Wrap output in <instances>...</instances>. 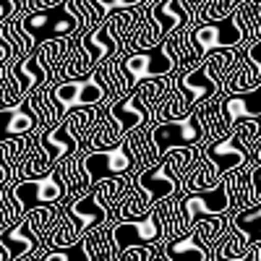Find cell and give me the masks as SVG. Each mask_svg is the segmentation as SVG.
Returning <instances> with one entry per match:
<instances>
[{
	"label": "cell",
	"mask_w": 261,
	"mask_h": 261,
	"mask_svg": "<svg viewBox=\"0 0 261 261\" xmlns=\"http://www.w3.org/2000/svg\"><path fill=\"white\" fill-rule=\"evenodd\" d=\"M65 196V183L60 180L58 172H47L39 178H27L18 180L11 188V201L16 212H29L37 206H47V204H58Z\"/></svg>",
	"instance_id": "8"
},
{
	"label": "cell",
	"mask_w": 261,
	"mask_h": 261,
	"mask_svg": "<svg viewBox=\"0 0 261 261\" xmlns=\"http://www.w3.org/2000/svg\"><path fill=\"white\" fill-rule=\"evenodd\" d=\"M8 175V167H3V165H0V183H3V178Z\"/></svg>",
	"instance_id": "35"
},
{
	"label": "cell",
	"mask_w": 261,
	"mask_h": 261,
	"mask_svg": "<svg viewBox=\"0 0 261 261\" xmlns=\"http://www.w3.org/2000/svg\"><path fill=\"white\" fill-rule=\"evenodd\" d=\"M172 68H175V63H172V58L167 55L165 47L136 50V53H130L120 60V76H123V84H125L128 92L146 79L172 73Z\"/></svg>",
	"instance_id": "10"
},
{
	"label": "cell",
	"mask_w": 261,
	"mask_h": 261,
	"mask_svg": "<svg viewBox=\"0 0 261 261\" xmlns=\"http://www.w3.org/2000/svg\"><path fill=\"white\" fill-rule=\"evenodd\" d=\"M151 256H157L154 246H144V243H134L118 253V258H151Z\"/></svg>",
	"instance_id": "30"
},
{
	"label": "cell",
	"mask_w": 261,
	"mask_h": 261,
	"mask_svg": "<svg viewBox=\"0 0 261 261\" xmlns=\"http://www.w3.org/2000/svg\"><path fill=\"white\" fill-rule=\"evenodd\" d=\"M175 89H178V94L183 97V102L188 105V110H191L193 105L206 102L209 97L220 94V92H222V86L206 73L204 65H199V68H186V71L178 76Z\"/></svg>",
	"instance_id": "17"
},
{
	"label": "cell",
	"mask_w": 261,
	"mask_h": 261,
	"mask_svg": "<svg viewBox=\"0 0 261 261\" xmlns=\"http://www.w3.org/2000/svg\"><path fill=\"white\" fill-rule=\"evenodd\" d=\"M151 18L160 24L162 37H167V34H172V32H178V29L191 24V11L183 6V0H162V3H157Z\"/></svg>",
	"instance_id": "21"
},
{
	"label": "cell",
	"mask_w": 261,
	"mask_h": 261,
	"mask_svg": "<svg viewBox=\"0 0 261 261\" xmlns=\"http://www.w3.org/2000/svg\"><path fill=\"white\" fill-rule=\"evenodd\" d=\"M39 146H42V154L47 157V162H60V160L73 157L79 151V136L73 130V115H71L68 123H60L50 130H42Z\"/></svg>",
	"instance_id": "18"
},
{
	"label": "cell",
	"mask_w": 261,
	"mask_h": 261,
	"mask_svg": "<svg viewBox=\"0 0 261 261\" xmlns=\"http://www.w3.org/2000/svg\"><path fill=\"white\" fill-rule=\"evenodd\" d=\"M39 53H34V55H29L27 60H21L18 65H16V71H13V76L21 81V86H18V94H27V92H32V89H37V86L42 84V79H45V73H42V68H39Z\"/></svg>",
	"instance_id": "24"
},
{
	"label": "cell",
	"mask_w": 261,
	"mask_h": 261,
	"mask_svg": "<svg viewBox=\"0 0 261 261\" xmlns=\"http://www.w3.org/2000/svg\"><path fill=\"white\" fill-rule=\"evenodd\" d=\"M251 251V241L246 238L243 230H238L232 225V230L227 235H222V241H220V248L214 251V256H220V258H241Z\"/></svg>",
	"instance_id": "26"
},
{
	"label": "cell",
	"mask_w": 261,
	"mask_h": 261,
	"mask_svg": "<svg viewBox=\"0 0 261 261\" xmlns=\"http://www.w3.org/2000/svg\"><path fill=\"white\" fill-rule=\"evenodd\" d=\"M110 120L113 125L107 123L102 128H97V134L92 139V146L94 149H107V146H115L118 141H123L134 128H141L146 123V107L141 105L139 94H125L120 97L113 107H110Z\"/></svg>",
	"instance_id": "5"
},
{
	"label": "cell",
	"mask_w": 261,
	"mask_h": 261,
	"mask_svg": "<svg viewBox=\"0 0 261 261\" xmlns=\"http://www.w3.org/2000/svg\"><path fill=\"white\" fill-rule=\"evenodd\" d=\"M246 258H251V261H261V241L256 243V248H251V251L246 253Z\"/></svg>",
	"instance_id": "34"
},
{
	"label": "cell",
	"mask_w": 261,
	"mask_h": 261,
	"mask_svg": "<svg viewBox=\"0 0 261 261\" xmlns=\"http://www.w3.org/2000/svg\"><path fill=\"white\" fill-rule=\"evenodd\" d=\"M167 258H196V261H206L212 258V248L201 241L199 235H196L193 230L191 232H183L178 238H170V241H165V251H162Z\"/></svg>",
	"instance_id": "20"
},
{
	"label": "cell",
	"mask_w": 261,
	"mask_h": 261,
	"mask_svg": "<svg viewBox=\"0 0 261 261\" xmlns=\"http://www.w3.org/2000/svg\"><path fill=\"white\" fill-rule=\"evenodd\" d=\"M149 134H151V141H154L160 160H162V154L170 151L172 146H196V144L206 141V125L201 120V113L193 110V113H186L183 118L162 120Z\"/></svg>",
	"instance_id": "6"
},
{
	"label": "cell",
	"mask_w": 261,
	"mask_h": 261,
	"mask_svg": "<svg viewBox=\"0 0 261 261\" xmlns=\"http://www.w3.org/2000/svg\"><path fill=\"white\" fill-rule=\"evenodd\" d=\"M243 3H248V0H206V3H201V6H199L196 16L204 18V21L225 18V16H230L235 8H241Z\"/></svg>",
	"instance_id": "29"
},
{
	"label": "cell",
	"mask_w": 261,
	"mask_h": 261,
	"mask_svg": "<svg viewBox=\"0 0 261 261\" xmlns=\"http://www.w3.org/2000/svg\"><path fill=\"white\" fill-rule=\"evenodd\" d=\"M243 58V50L241 47H225V50H214V58H209L206 63H204V68H206V73L220 84V86H225L227 84V79L232 76V71H235V65H238V60Z\"/></svg>",
	"instance_id": "22"
},
{
	"label": "cell",
	"mask_w": 261,
	"mask_h": 261,
	"mask_svg": "<svg viewBox=\"0 0 261 261\" xmlns=\"http://www.w3.org/2000/svg\"><path fill=\"white\" fill-rule=\"evenodd\" d=\"M193 42L199 47L201 58L214 53V50H225V47H241L246 42V29L241 24L238 11H232L225 18H214V21H204L201 27L193 29Z\"/></svg>",
	"instance_id": "9"
},
{
	"label": "cell",
	"mask_w": 261,
	"mask_h": 261,
	"mask_svg": "<svg viewBox=\"0 0 261 261\" xmlns=\"http://www.w3.org/2000/svg\"><path fill=\"white\" fill-rule=\"evenodd\" d=\"M196 235L201 238V241L212 248V253H214V243H220L222 241V235H225V230H227V217L225 214H212V220H199V222H193V227H191Z\"/></svg>",
	"instance_id": "25"
},
{
	"label": "cell",
	"mask_w": 261,
	"mask_h": 261,
	"mask_svg": "<svg viewBox=\"0 0 261 261\" xmlns=\"http://www.w3.org/2000/svg\"><path fill=\"white\" fill-rule=\"evenodd\" d=\"M107 94V86L102 84L99 73H89V76H76L68 81H60L58 86H53L50 92V105L53 113L60 120L63 115H68L71 110H79V107H92L99 105Z\"/></svg>",
	"instance_id": "4"
},
{
	"label": "cell",
	"mask_w": 261,
	"mask_h": 261,
	"mask_svg": "<svg viewBox=\"0 0 261 261\" xmlns=\"http://www.w3.org/2000/svg\"><path fill=\"white\" fill-rule=\"evenodd\" d=\"M251 196H253V204L256 199H261V165L251 170Z\"/></svg>",
	"instance_id": "32"
},
{
	"label": "cell",
	"mask_w": 261,
	"mask_h": 261,
	"mask_svg": "<svg viewBox=\"0 0 261 261\" xmlns=\"http://www.w3.org/2000/svg\"><path fill=\"white\" fill-rule=\"evenodd\" d=\"M118 50H120V42H118L113 21H105V24H99L94 32H89L81 39V58L71 65V68H65V76H71V79L86 76L92 65H97L99 60L113 58Z\"/></svg>",
	"instance_id": "12"
},
{
	"label": "cell",
	"mask_w": 261,
	"mask_h": 261,
	"mask_svg": "<svg viewBox=\"0 0 261 261\" xmlns=\"http://www.w3.org/2000/svg\"><path fill=\"white\" fill-rule=\"evenodd\" d=\"M94 3L105 11V13H110V11H125V8H139L144 6L146 0H94Z\"/></svg>",
	"instance_id": "31"
},
{
	"label": "cell",
	"mask_w": 261,
	"mask_h": 261,
	"mask_svg": "<svg viewBox=\"0 0 261 261\" xmlns=\"http://www.w3.org/2000/svg\"><path fill=\"white\" fill-rule=\"evenodd\" d=\"M256 160L261 162V141H258V146H256Z\"/></svg>",
	"instance_id": "36"
},
{
	"label": "cell",
	"mask_w": 261,
	"mask_h": 261,
	"mask_svg": "<svg viewBox=\"0 0 261 261\" xmlns=\"http://www.w3.org/2000/svg\"><path fill=\"white\" fill-rule=\"evenodd\" d=\"M201 160H206L217 178H225L230 170H241L246 162H248V146L238 139V134L232 130V134H227L225 139H214L206 144V149L201 151Z\"/></svg>",
	"instance_id": "13"
},
{
	"label": "cell",
	"mask_w": 261,
	"mask_h": 261,
	"mask_svg": "<svg viewBox=\"0 0 261 261\" xmlns=\"http://www.w3.org/2000/svg\"><path fill=\"white\" fill-rule=\"evenodd\" d=\"M39 258H45V261H92L94 256L89 253V248H86V238L81 235L76 243L71 246H63V248H47L45 253H37Z\"/></svg>",
	"instance_id": "27"
},
{
	"label": "cell",
	"mask_w": 261,
	"mask_h": 261,
	"mask_svg": "<svg viewBox=\"0 0 261 261\" xmlns=\"http://www.w3.org/2000/svg\"><path fill=\"white\" fill-rule=\"evenodd\" d=\"M178 209H180V217L186 220L188 227H193V222L204 220V217L227 214L232 209V196H230L227 178H222L217 186L204 188V191H188L186 196L178 199Z\"/></svg>",
	"instance_id": "7"
},
{
	"label": "cell",
	"mask_w": 261,
	"mask_h": 261,
	"mask_svg": "<svg viewBox=\"0 0 261 261\" xmlns=\"http://www.w3.org/2000/svg\"><path fill=\"white\" fill-rule=\"evenodd\" d=\"M160 241H165V222H162L160 209L141 214V217H123L120 222L113 225V243L118 253L134 243L154 246Z\"/></svg>",
	"instance_id": "11"
},
{
	"label": "cell",
	"mask_w": 261,
	"mask_h": 261,
	"mask_svg": "<svg viewBox=\"0 0 261 261\" xmlns=\"http://www.w3.org/2000/svg\"><path fill=\"white\" fill-rule=\"evenodd\" d=\"M128 188H130V178H125V172H123V175H113V178L99 180L92 193L99 199V204L107 206V212H110L128 199Z\"/></svg>",
	"instance_id": "23"
},
{
	"label": "cell",
	"mask_w": 261,
	"mask_h": 261,
	"mask_svg": "<svg viewBox=\"0 0 261 261\" xmlns=\"http://www.w3.org/2000/svg\"><path fill=\"white\" fill-rule=\"evenodd\" d=\"M42 238L37 235V230L32 227V220L13 222L8 230L0 232V258H24V256H34L37 246Z\"/></svg>",
	"instance_id": "14"
},
{
	"label": "cell",
	"mask_w": 261,
	"mask_h": 261,
	"mask_svg": "<svg viewBox=\"0 0 261 261\" xmlns=\"http://www.w3.org/2000/svg\"><path fill=\"white\" fill-rule=\"evenodd\" d=\"M16 27L32 39V45H45L50 39H65L81 32V18L68 3H58L21 16Z\"/></svg>",
	"instance_id": "3"
},
{
	"label": "cell",
	"mask_w": 261,
	"mask_h": 261,
	"mask_svg": "<svg viewBox=\"0 0 261 261\" xmlns=\"http://www.w3.org/2000/svg\"><path fill=\"white\" fill-rule=\"evenodd\" d=\"M199 149L196 146H172L170 151H165L162 160L154 167H146L136 175L134 191L144 201V209L151 212V206L160 204L167 196H175L183 186V175L193 167V162L199 160Z\"/></svg>",
	"instance_id": "1"
},
{
	"label": "cell",
	"mask_w": 261,
	"mask_h": 261,
	"mask_svg": "<svg viewBox=\"0 0 261 261\" xmlns=\"http://www.w3.org/2000/svg\"><path fill=\"white\" fill-rule=\"evenodd\" d=\"M149 130L144 128H134L130 136H125L123 141H118L115 146H107V149H92L84 154V167H86V175H89L92 183H99L105 178H113V175H128V172L139 170V149L141 141Z\"/></svg>",
	"instance_id": "2"
},
{
	"label": "cell",
	"mask_w": 261,
	"mask_h": 261,
	"mask_svg": "<svg viewBox=\"0 0 261 261\" xmlns=\"http://www.w3.org/2000/svg\"><path fill=\"white\" fill-rule=\"evenodd\" d=\"M13 50H16V47H13L11 42L3 37V29H0V65H3V63H6V60L13 55Z\"/></svg>",
	"instance_id": "33"
},
{
	"label": "cell",
	"mask_w": 261,
	"mask_h": 261,
	"mask_svg": "<svg viewBox=\"0 0 261 261\" xmlns=\"http://www.w3.org/2000/svg\"><path fill=\"white\" fill-rule=\"evenodd\" d=\"M232 225L238 230H243L251 243H258L261 241V201L248 206V209H243V212H238Z\"/></svg>",
	"instance_id": "28"
},
{
	"label": "cell",
	"mask_w": 261,
	"mask_h": 261,
	"mask_svg": "<svg viewBox=\"0 0 261 261\" xmlns=\"http://www.w3.org/2000/svg\"><path fill=\"white\" fill-rule=\"evenodd\" d=\"M220 113L227 125V130L246 118H261V84L253 89H241V92H230L220 102Z\"/></svg>",
	"instance_id": "16"
},
{
	"label": "cell",
	"mask_w": 261,
	"mask_h": 261,
	"mask_svg": "<svg viewBox=\"0 0 261 261\" xmlns=\"http://www.w3.org/2000/svg\"><path fill=\"white\" fill-rule=\"evenodd\" d=\"M39 128V115L34 110V102H18L0 107V139H21L29 136L32 130Z\"/></svg>",
	"instance_id": "15"
},
{
	"label": "cell",
	"mask_w": 261,
	"mask_h": 261,
	"mask_svg": "<svg viewBox=\"0 0 261 261\" xmlns=\"http://www.w3.org/2000/svg\"><path fill=\"white\" fill-rule=\"evenodd\" d=\"M261 84V42L246 50V55L238 60V68L227 79V89L230 92H241V89H253Z\"/></svg>",
	"instance_id": "19"
}]
</instances>
